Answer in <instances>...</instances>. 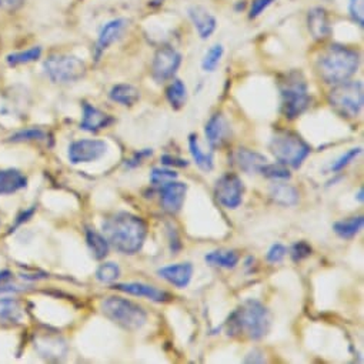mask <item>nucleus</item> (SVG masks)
Masks as SVG:
<instances>
[{
	"label": "nucleus",
	"mask_w": 364,
	"mask_h": 364,
	"mask_svg": "<svg viewBox=\"0 0 364 364\" xmlns=\"http://www.w3.org/2000/svg\"><path fill=\"white\" fill-rule=\"evenodd\" d=\"M103 235L112 247L132 256L141 250L147 237V225L136 215L119 212L103 222Z\"/></svg>",
	"instance_id": "1"
},
{
	"label": "nucleus",
	"mask_w": 364,
	"mask_h": 364,
	"mask_svg": "<svg viewBox=\"0 0 364 364\" xmlns=\"http://www.w3.org/2000/svg\"><path fill=\"white\" fill-rule=\"evenodd\" d=\"M272 316L259 300H245L229 317L228 333L249 340H260L270 331Z\"/></svg>",
	"instance_id": "2"
},
{
	"label": "nucleus",
	"mask_w": 364,
	"mask_h": 364,
	"mask_svg": "<svg viewBox=\"0 0 364 364\" xmlns=\"http://www.w3.org/2000/svg\"><path fill=\"white\" fill-rule=\"evenodd\" d=\"M358 53L341 46H328L317 60V72L327 85H338L348 80L358 69Z\"/></svg>",
	"instance_id": "3"
},
{
	"label": "nucleus",
	"mask_w": 364,
	"mask_h": 364,
	"mask_svg": "<svg viewBox=\"0 0 364 364\" xmlns=\"http://www.w3.org/2000/svg\"><path fill=\"white\" fill-rule=\"evenodd\" d=\"M269 147L279 163L291 168H300L311 153V147L300 134L286 129L276 130Z\"/></svg>",
	"instance_id": "4"
},
{
	"label": "nucleus",
	"mask_w": 364,
	"mask_h": 364,
	"mask_svg": "<svg viewBox=\"0 0 364 364\" xmlns=\"http://www.w3.org/2000/svg\"><path fill=\"white\" fill-rule=\"evenodd\" d=\"M282 112L289 120L297 119L310 105L309 86L300 72H290L280 80Z\"/></svg>",
	"instance_id": "5"
},
{
	"label": "nucleus",
	"mask_w": 364,
	"mask_h": 364,
	"mask_svg": "<svg viewBox=\"0 0 364 364\" xmlns=\"http://www.w3.org/2000/svg\"><path fill=\"white\" fill-rule=\"evenodd\" d=\"M103 314L124 330H140L147 321V313L139 304L123 297H109L102 303Z\"/></svg>",
	"instance_id": "6"
},
{
	"label": "nucleus",
	"mask_w": 364,
	"mask_h": 364,
	"mask_svg": "<svg viewBox=\"0 0 364 364\" xmlns=\"http://www.w3.org/2000/svg\"><path fill=\"white\" fill-rule=\"evenodd\" d=\"M363 83L361 82H341L334 85V87L328 93L330 106L343 117L354 119L357 117L364 105L363 95Z\"/></svg>",
	"instance_id": "7"
},
{
	"label": "nucleus",
	"mask_w": 364,
	"mask_h": 364,
	"mask_svg": "<svg viewBox=\"0 0 364 364\" xmlns=\"http://www.w3.org/2000/svg\"><path fill=\"white\" fill-rule=\"evenodd\" d=\"M43 66L46 75L55 83L77 82L86 75V63L72 55H52Z\"/></svg>",
	"instance_id": "8"
},
{
	"label": "nucleus",
	"mask_w": 364,
	"mask_h": 364,
	"mask_svg": "<svg viewBox=\"0 0 364 364\" xmlns=\"http://www.w3.org/2000/svg\"><path fill=\"white\" fill-rule=\"evenodd\" d=\"M215 195L219 203L226 209H237L243 203V195H245L243 180L235 173L223 174L216 181Z\"/></svg>",
	"instance_id": "9"
},
{
	"label": "nucleus",
	"mask_w": 364,
	"mask_h": 364,
	"mask_svg": "<svg viewBox=\"0 0 364 364\" xmlns=\"http://www.w3.org/2000/svg\"><path fill=\"white\" fill-rule=\"evenodd\" d=\"M181 65V55L170 46L160 48L151 63V76L157 83L171 79Z\"/></svg>",
	"instance_id": "10"
},
{
	"label": "nucleus",
	"mask_w": 364,
	"mask_h": 364,
	"mask_svg": "<svg viewBox=\"0 0 364 364\" xmlns=\"http://www.w3.org/2000/svg\"><path fill=\"white\" fill-rule=\"evenodd\" d=\"M107 151V144L103 140L83 139L70 144L69 160L73 164L90 163L99 160Z\"/></svg>",
	"instance_id": "11"
},
{
	"label": "nucleus",
	"mask_w": 364,
	"mask_h": 364,
	"mask_svg": "<svg viewBox=\"0 0 364 364\" xmlns=\"http://www.w3.org/2000/svg\"><path fill=\"white\" fill-rule=\"evenodd\" d=\"M188 185L171 180L160 188V203L163 210L170 215H176L181 210L186 199Z\"/></svg>",
	"instance_id": "12"
},
{
	"label": "nucleus",
	"mask_w": 364,
	"mask_h": 364,
	"mask_svg": "<svg viewBox=\"0 0 364 364\" xmlns=\"http://www.w3.org/2000/svg\"><path fill=\"white\" fill-rule=\"evenodd\" d=\"M157 274L168 282L170 284L178 287V289H185L191 284L192 277H193V266L191 263H177V264H170L164 266L157 270Z\"/></svg>",
	"instance_id": "13"
},
{
	"label": "nucleus",
	"mask_w": 364,
	"mask_h": 364,
	"mask_svg": "<svg viewBox=\"0 0 364 364\" xmlns=\"http://www.w3.org/2000/svg\"><path fill=\"white\" fill-rule=\"evenodd\" d=\"M127 26V21L126 19H114L110 21L109 23H106L97 38V43H96V60L100 59V56L116 42L119 41V38L122 36V33L124 32Z\"/></svg>",
	"instance_id": "14"
},
{
	"label": "nucleus",
	"mask_w": 364,
	"mask_h": 364,
	"mask_svg": "<svg viewBox=\"0 0 364 364\" xmlns=\"http://www.w3.org/2000/svg\"><path fill=\"white\" fill-rule=\"evenodd\" d=\"M113 289L132 294V296H137V297H146L151 301L156 303H161L166 301L168 299V294L154 286L141 283V282H129V283H117L113 286Z\"/></svg>",
	"instance_id": "15"
},
{
	"label": "nucleus",
	"mask_w": 364,
	"mask_h": 364,
	"mask_svg": "<svg viewBox=\"0 0 364 364\" xmlns=\"http://www.w3.org/2000/svg\"><path fill=\"white\" fill-rule=\"evenodd\" d=\"M189 18L193 23V26L196 28L199 36L206 41L209 39L216 28H218V22L216 18L203 6H193L189 9Z\"/></svg>",
	"instance_id": "16"
},
{
	"label": "nucleus",
	"mask_w": 364,
	"mask_h": 364,
	"mask_svg": "<svg viewBox=\"0 0 364 364\" xmlns=\"http://www.w3.org/2000/svg\"><path fill=\"white\" fill-rule=\"evenodd\" d=\"M230 126L223 113L213 114L209 122L205 126V133L209 144L212 147H219L226 141V137L229 136Z\"/></svg>",
	"instance_id": "17"
},
{
	"label": "nucleus",
	"mask_w": 364,
	"mask_h": 364,
	"mask_svg": "<svg viewBox=\"0 0 364 364\" xmlns=\"http://www.w3.org/2000/svg\"><path fill=\"white\" fill-rule=\"evenodd\" d=\"M112 122L113 119L109 114L103 113L102 110L96 109L89 103H83V117L80 122L82 130L96 133L102 129H106Z\"/></svg>",
	"instance_id": "18"
},
{
	"label": "nucleus",
	"mask_w": 364,
	"mask_h": 364,
	"mask_svg": "<svg viewBox=\"0 0 364 364\" xmlns=\"http://www.w3.org/2000/svg\"><path fill=\"white\" fill-rule=\"evenodd\" d=\"M235 161L240 170L247 174H253L260 171V167L267 163V157L250 149H239L235 154Z\"/></svg>",
	"instance_id": "19"
},
{
	"label": "nucleus",
	"mask_w": 364,
	"mask_h": 364,
	"mask_svg": "<svg viewBox=\"0 0 364 364\" xmlns=\"http://www.w3.org/2000/svg\"><path fill=\"white\" fill-rule=\"evenodd\" d=\"M28 178L22 171L16 168L0 170V195H12L21 189H25Z\"/></svg>",
	"instance_id": "20"
},
{
	"label": "nucleus",
	"mask_w": 364,
	"mask_h": 364,
	"mask_svg": "<svg viewBox=\"0 0 364 364\" xmlns=\"http://www.w3.org/2000/svg\"><path fill=\"white\" fill-rule=\"evenodd\" d=\"M307 26L316 41H323L330 35L327 12L323 8H314L307 15Z\"/></svg>",
	"instance_id": "21"
},
{
	"label": "nucleus",
	"mask_w": 364,
	"mask_h": 364,
	"mask_svg": "<svg viewBox=\"0 0 364 364\" xmlns=\"http://www.w3.org/2000/svg\"><path fill=\"white\" fill-rule=\"evenodd\" d=\"M270 198L280 206H294L299 202V192L294 186L277 180L270 188Z\"/></svg>",
	"instance_id": "22"
},
{
	"label": "nucleus",
	"mask_w": 364,
	"mask_h": 364,
	"mask_svg": "<svg viewBox=\"0 0 364 364\" xmlns=\"http://www.w3.org/2000/svg\"><path fill=\"white\" fill-rule=\"evenodd\" d=\"M109 97H110V100H113L119 105L130 107V106H134L139 102L140 92H139V89H136L132 85L120 83V85H116L110 89Z\"/></svg>",
	"instance_id": "23"
},
{
	"label": "nucleus",
	"mask_w": 364,
	"mask_h": 364,
	"mask_svg": "<svg viewBox=\"0 0 364 364\" xmlns=\"http://www.w3.org/2000/svg\"><path fill=\"white\" fill-rule=\"evenodd\" d=\"M189 151L193 157V161L196 163V166L203 170V171H210L215 167V159L212 153H206L202 150L200 144H199V139L196 134H191L189 136Z\"/></svg>",
	"instance_id": "24"
},
{
	"label": "nucleus",
	"mask_w": 364,
	"mask_h": 364,
	"mask_svg": "<svg viewBox=\"0 0 364 364\" xmlns=\"http://www.w3.org/2000/svg\"><path fill=\"white\" fill-rule=\"evenodd\" d=\"M208 264L222 269H235L239 264L240 256L235 250H215L205 256Z\"/></svg>",
	"instance_id": "25"
},
{
	"label": "nucleus",
	"mask_w": 364,
	"mask_h": 364,
	"mask_svg": "<svg viewBox=\"0 0 364 364\" xmlns=\"http://www.w3.org/2000/svg\"><path fill=\"white\" fill-rule=\"evenodd\" d=\"M166 99L174 110H180L181 107H185L188 102L186 85L178 79H174L166 89Z\"/></svg>",
	"instance_id": "26"
},
{
	"label": "nucleus",
	"mask_w": 364,
	"mask_h": 364,
	"mask_svg": "<svg viewBox=\"0 0 364 364\" xmlns=\"http://www.w3.org/2000/svg\"><path fill=\"white\" fill-rule=\"evenodd\" d=\"M363 225H364V218L357 216V218H350L346 220L336 222L333 225V230L340 239H353L363 229Z\"/></svg>",
	"instance_id": "27"
},
{
	"label": "nucleus",
	"mask_w": 364,
	"mask_h": 364,
	"mask_svg": "<svg viewBox=\"0 0 364 364\" xmlns=\"http://www.w3.org/2000/svg\"><path fill=\"white\" fill-rule=\"evenodd\" d=\"M86 243L96 260H102L109 255V247H110L109 242L103 235L92 229L86 230Z\"/></svg>",
	"instance_id": "28"
},
{
	"label": "nucleus",
	"mask_w": 364,
	"mask_h": 364,
	"mask_svg": "<svg viewBox=\"0 0 364 364\" xmlns=\"http://www.w3.org/2000/svg\"><path fill=\"white\" fill-rule=\"evenodd\" d=\"M259 173H262L264 177L276 180V181L277 180H283L284 181V180H289L291 177V173L287 168V166H284L282 163H273V164L266 163V164H263L260 167Z\"/></svg>",
	"instance_id": "29"
},
{
	"label": "nucleus",
	"mask_w": 364,
	"mask_h": 364,
	"mask_svg": "<svg viewBox=\"0 0 364 364\" xmlns=\"http://www.w3.org/2000/svg\"><path fill=\"white\" fill-rule=\"evenodd\" d=\"M223 53H225V49H223L222 45H215V46H212V48L208 50V53L205 55V58H203V62H202L203 70H205V72H209V73L215 72L216 68L219 66L222 58H223Z\"/></svg>",
	"instance_id": "30"
},
{
	"label": "nucleus",
	"mask_w": 364,
	"mask_h": 364,
	"mask_svg": "<svg viewBox=\"0 0 364 364\" xmlns=\"http://www.w3.org/2000/svg\"><path fill=\"white\" fill-rule=\"evenodd\" d=\"M22 317L21 307L18 301L12 299H4L0 300V318L9 320V321H18Z\"/></svg>",
	"instance_id": "31"
},
{
	"label": "nucleus",
	"mask_w": 364,
	"mask_h": 364,
	"mask_svg": "<svg viewBox=\"0 0 364 364\" xmlns=\"http://www.w3.org/2000/svg\"><path fill=\"white\" fill-rule=\"evenodd\" d=\"M176 178H177V173L171 168L154 167L150 171V183H151V186H156V188H161L166 183H168V181L176 180Z\"/></svg>",
	"instance_id": "32"
},
{
	"label": "nucleus",
	"mask_w": 364,
	"mask_h": 364,
	"mask_svg": "<svg viewBox=\"0 0 364 364\" xmlns=\"http://www.w3.org/2000/svg\"><path fill=\"white\" fill-rule=\"evenodd\" d=\"M120 267L116 263L109 262L99 266V269L96 270V279L100 283H113L116 279L120 277Z\"/></svg>",
	"instance_id": "33"
},
{
	"label": "nucleus",
	"mask_w": 364,
	"mask_h": 364,
	"mask_svg": "<svg viewBox=\"0 0 364 364\" xmlns=\"http://www.w3.org/2000/svg\"><path fill=\"white\" fill-rule=\"evenodd\" d=\"M42 55V49L41 48H32L26 52H21V53H14L8 56V63L12 66H18V65H23V63H31L35 62L41 58Z\"/></svg>",
	"instance_id": "34"
},
{
	"label": "nucleus",
	"mask_w": 364,
	"mask_h": 364,
	"mask_svg": "<svg viewBox=\"0 0 364 364\" xmlns=\"http://www.w3.org/2000/svg\"><path fill=\"white\" fill-rule=\"evenodd\" d=\"M361 151H363V149L361 147H353V149H350V150H347L343 156H340L333 164H331V167H330V170L331 171H334V173H337V171H341L344 167H347L353 160H355L360 154H361Z\"/></svg>",
	"instance_id": "35"
},
{
	"label": "nucleus",
	"mask_w": 364,
	"mask_h": 364,
	"mask_svg": "<svg viewBox=\"0 0 364 364\" xmlns=\"http://www.w3.org/2000/svg\"><path fill=\"white\" fill-rule=\"evenodd\" d=\"M311 255V247L306 242H297L290 247V256L294 263L307 259Z\"/></svg>",
	"instance_id": "36"
},
{
	"label": "nucleus",
	"mask_w": 364,
	"mask_h": 364,
	"mask_svg": "<svg viewBox=\"0 0 364 364\" xmlns=\"http://www.w3.org/2000/svg\"><path fill=\"white\" fill-rule=\"evenodd\" d=\"M351 19L363 28L364 25V0H350L348 5Z\"/></svg>",
	"instance_id": "37"
},
{
	"label": "nucleus",
	"mask_w": 364,
	"mask_h": 364,
	"mask_svg": "<svg viewBox=\"0 0 364 364\" xmlns=\"http://www.w3.org/2000/svg\"><path fill=\"white\" fill-rule=\"evenodd\" d=\"M45 132L41 129H26L22 132H18L11 137L12 141H28V140H42L45 139Z\"/></svg>",
	"instance_id": "38"
},
{
	"label": "nucleus",
	"mask_w": 364,
	"mask_h": 364,
	"mask_svg": "<svg viewBox=\"0 0 364 364\" xmlns=\"http://www.w3.org/2000/svg\"><path fill=\"white\" fill-rule=\"evenodd\" d=\"M286 255H287V247L283 246L282 243H276L269 249L266 259L270 263H280L286 257Z\"/></svg>",
	"instance_id": "39"
},
{
	"label": "nucleus",
	"mask_w": 364,
	"mask_h": 364,
	"mask_svg": "<svg viewBox=\"0 0 364 364\" xmlns=\"http://www.w3.org/2000/svg\"><path fill=\"white\" fill-rule=\"evenodd\" d=\"M153 154V150L151 149H143V150H139V151H136L127 161H126V166L129 167V168H133V167H137L139 164H141L143 163V160L144 159H147V157H150Z\"/></svg>",
	"instance_id": "40"
},
{
	"label": "nucleus",
	"mask_w": 364,
	"mask_h": 364,
	"mask_svg": "<svg viewBox=\"0 0 364 364\" xmlns=\"http://www.w3.org/2000/svg\"><path fill=\"white\" fill-rule=\"evenodd\" d=\"M273 2L274 0H255L252 5V11H250V19L260 16Z\"/></svg>",
	"instance_id": "41"
},
{
	"label": "nucleus",
	"mask_w": 364,
	"mask_h": 364,
	"mask_svg": "<svg viewBox=\"0 0 364 364\" xmlns=\"http://www.w3.org/2000/svg\"><path fill=\"white\" fill-rule=\"evenodd\" d=\"M160 160L167 167H188L189 166L188 160L176 157V156H171V154H164V156H161Z\"/></svg>",
	"instance_id": "42"
},
{
	"label": "nucleus",
	"mask_w": 364,
	"mask_h": 364,
	"mask_svg": "<svg viewBox=\"0 0 364 364\" xmlns=\"http://www.w3.org/2000/svg\"><path fill=\"white\" fill-rule=\"evenodd\" d=\"M23 2L25 0H0V9L14 12V11L19 9L23 5Z\"/></svg>",
	"instance_id": "43"
},
{
	"label": "nucleus",
	"mask_w": 364,
	"mask_h": 364,
	"mask_svg": "<svg viewBox=\"0 0 364 364\" xmlns=\"http://www.w3.org/2000/svg\"><path fill=\"white\" fill-rule=\"evenodd\" d=\"M357 200H358V202H363V189L358 191V193H357Z\"/></svg>",
	"instance_id": "44"
}]
</instances>
